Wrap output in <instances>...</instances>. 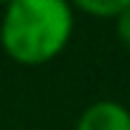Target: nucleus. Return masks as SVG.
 <instances>
[{"mask_svg":"<svg viewBox=\"0 0 130 130\" xmlns=\"http://www.w3.org/2000/svg\"><path fill=\"white\" fill-rule=\"evenodd\" d=\"M74 16L64 0H13L0 21V45L21 67L48 64L67 48Z\"/></svg>","mask_w":130,"mask_h":130,"instance_id":"nucleus-1","label":"nucleus"},{"mask_svg":"<svg viewBox=\"0 0 130 130\" xmlns=\"http://www.w3.org/2000/svg\"><path fill=\"white\" fill-rule=\"evenodd\" d=\"M74 130H130V111L117 101H96L80 114Z\"/></svg>","mask_w":130,"mask_h":130,"instance_id":"nucleus-2","label":"nucleus"},{"mask_svg":"<svg viewBox=\"0 0 130 130\" xmlns=\"http://www.w3.org/2000/svg\"><path fill=\"white\" fill-rule=\"evenodd\" d=\"M77 8L82 13L98 16V19H117L127 8V0H80Z\"/></svg>","mask_w":130,"mask_h":130,"instance_id":"nucleus-3","label":"nucleus"},{"mask_svg":"<svg viewBox=\"0 0 130 130\" xmlns=\"http://www.w3.org/2000/svg\"><path fill=\"white\" fill-rule=\"evenodd\" d=\"M114 27H117V37L122 40V45L130 48V3H127V8L114 19Z\"/></svg>","mask_w":130,"mask_h":130,"instance_id":"nucleus-4","label":"nucleus"}]
</instances>
